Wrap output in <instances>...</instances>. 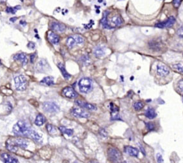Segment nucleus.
<instances>
[{
	"mask_svg": "<svg viewBox=\"0 0 183 163\" xmlns=\"http://www.w3.org/2000/svg\"><path fill=\"white\" fill-rule=\"evenodd\" d=\"M48 41H49L52 44H54V45H57V44H58V43L60 42V37H59V35L57 34V33L54 32H48Z\"/></svg>",
	"mask_w": 183,
	"mask_h": 163,
	"instance_id": "f3484780",
	"label": "nucleus"
},
{
	"mask_svg": "<svg viewBox=\"0 0 183 163\" xmlns=\"http://www.w3.org/2000/svg\"><path fill=\"white\" fill-rule=\"evenodd\" d=\"M74 38H75V41H76V43H77V44H82V43L84 42V38H83V36H81V35L77 34V35L74 36Z\"/></svg>",
	"mask_w": 183,
	"mask_h": 163,
	"instance_id": "473e14b6",
	"label": "nucleus"
},
{
	"mask_svg": "<svg viewBox=\"0 0 183 163\" xmlns=\"http://www.w3.org/2000/svg\"><path fill=\"white\" fill-rule=\"evenodd\" d=\"M76 43V41H75V38L72 37V36H69L66 40V45L69 49H72L74 46H75Z\"/></svg>",
	"mask_w": 183,
	"mask_h": 163,
	"instance_id": "a878e982",
	"label": "nucleus"
},
{
	"mask_svg": "<svg viewBox=\"0 0 183 163\" xmlns=\"http://www.w3.org/2000/svg\"><path fill=\"white\" fill-rule=\"evenodd\" d=\"M175 17L174 16H171L169 17L165 22H162V23H158L155 24V27L157 28H168V27H171L175 23Z\"/></svg>",
	"mask_w": 183,
	"mask_h": 163,
	"instance_id": "ddd939ff",
	"label": "nucleus"
},
{
	"mask_svg": "<svg viewBox=\"0 0 183 163\" xmlns=\"http://www.w3.org/2000/svg\"><path fill=\"white\" fill-rule=\"evenodd\" d=\"M108 159L112 162H120L122 160V154L118 149L110 147L108 149Z\"/></svg>",
	"mask_w": 183,
	"mask_h": 163,
	"instance_id": "20e7f679",
	"label": "nucleus"
},
{
	"mask_svg": "<svg viewBox=\"0 0 183 163\" xmlns=\"http://www.w3.org/2000/svg\"><path fill=\"white\" fill-rule=\"evenodd\" d=\"M177 34H178V36L179 37H181V38H183V27H181L179 30H178V32H177Z\"/></svg>",
	"mask_w": 183,
	"mask_h": 163,
	"instance_id": "58836bf2",
	"label": "nucleus"
},
{
	"mask_svg": "<svg viewBox=\"0 0 183 163\" xmlns=\"http://www.w3.org/2000/svg\"><path fill=\"white\" fill-rule=\"evenodd\" d=\"M177 88L180 92H183V79L180 80L179 83H178V85H177Z\"/></svg>",
	"mask_w": 183,
	"mask_h": 163,
	"instance_id": "f704fd0d",
	"label": "nucleus"
},
{
	"mask_svg": "<svg viewBox=\"0 0 183 163\" xmlns=\"http://www.w3.org/2000/svg\"><path fill=\"white\" fill-rule=\"evenodd\" d=\"M118 113H119V108L111 103V114H112V118L113 119H120L119 118V116H118Z\"/></svg>",
	"mask_w": 183,
	"mask_h": 163,
	"instance_id": "4be33fe9",
	"label": "nucleus"
},
{
	"mask_svg": "<svg viewBox=\"0 0 183 163\" xmlns=\"http://www.w3.org/2000/svg\"><path fill=\"white\" fill-rule=\"evenodd\" d=\"M27 137H29V138L32 139L34 142L39 143L42 142V136L40 135V134H39V132H37V131L33 130L32 128H30V131H29V133H28Z\"/></svg>",
	"mask_w": 183,
	"mask_h": 163,
	"instance_id": "4468645a",
	"label": "nucleus"
},
{
	"mask_svg": "<svg viewBox=\"0 0 183 163\" xmlns=\"http://www.w3.org/2000/svg\"><path fill=\"white\" fill-rule=\"evenodd\" d=\"M173 4L175 8H178L182 4V0H173Z\"/></svg>",
	"mask_w": 183,
	"mask_h": 163,
	"instance_id": "e433bc0d",
	"label": "nucleus"
},
{
	"mask_svg": "<svg viewBox=\"0 0 183 163\" xmlns=\"http://www.w3.org/2000/svg\"><path fill=\"white\" fill-rule=\"evenodd\" d=\"M182 100H183V97H182Z\"/></svg>",
	"mask_w": 183,
	"mask_h": 163,
	"instance_id": "a18cd8bd",
	"label": "nucleus"
},
{
	"mask_svg": "<svg viewBox=\"0 0 183 163\" xmlns=\"http://www.w3.org/2000/svg\"><path fill=\"white\" fill-rule=\"evenodd\" d=\"M75 103H76L78 106H80V107H81V108H83V109H87V110H91V111L97 110V107H96L94 104H92V103L84 102V101H76Z\"/></svg>",
	"mask_w": 183,
	"mask_h": 163,
	"instance_id": "dca6fc26",
	"label": "nucleus"
},
{
	"mask_svg": "<svg viewBox=\"0 0 183 163\" xmlns=\"http://www.w3.org/2000/svg\"><path fill=\"white\" fill-rule=\"evenodd\" d=\"M1 64H2V63H1V61H0V65H1Z\"/></svg>",
	"mask_w": 183,
	"mask_h": 163,
	"instance_id": "c03bdc74",
	"label": "nucleus"
},
{
	"mask_svg": "<svg viewBox=\"0 0 183 163\" xmlns=\"http://www.w3.org/2000/svg\"><path fill=\"white\" fill-rule=\"evenodd\" d=\"M124 152L129 156H132V157H138V153H139V152L137 148H134L131 146H125L124 147Z\"/></svg>",
	"mask_w": 183,
	"mask_h": 163,
	"instance_id": "a211bd4d",
	"label": "nucleus"
},
{
	"mask_svg": "<svg viewBox=\"0 0 183 163\" xmlns=\"http://www.w3.org/2000/svg\"><path fill=\"white\" fill-rule=\"evenodd\" d=\"M21 8V6H15V7H7L6 8V13H8V14H15L16 13V11H17V9H20Z\"/></svg>",
	"mask_w": 183,
	"mask_h": 163,
	"instance_id": "2f4dec72",
	"label": "nucleus"
},
{
	"mask_svg": "<svg viewBox=\"0 0 183 163\" xmlns=\"http://www.w3.org/2000/svg\"><path fill=\"white\" fill-rule=\"evenodd\" d=\"M49 65L46 59H41L38 62L36 65V71L39 73H46L49 69Z\"/></svg>",
	"mask_w": 183,
	"mask_h": 163,
	"instance_id": "6e6552de",
	"label": "nucleus"
},
{
	"mask_svg": "<svg viewBox=\"0 0 183 163\" xmlns=\"http://www.w3.org/2000/svg\"><path fill=\"white\" fill-rule=\"evenodd\" d=\"M6 143H11V144H14L20 148L22 149H26L29 146V142L23 138H16V139H9L7 141Z\"/></svg>",
	"mask_w": 183,
	"mask_h": 163,
	"instance_id": "0eeeda50",
	"label": "nucleus"
},
{
	"mask_svg": "<svg viewBox=\"0 0 183 163\" xmlns=\"http://www.w3.org/2000/svg\"><path fill=\"white\" fill-rule=\"evenodd\" d=\"M20 23H21V24H22V26H25V25H26V22H24V21H22V22H21Z\"/></svg>",
	"mask_w": 183,
	"mask_h": 163,
	"instance_id": "79ce46f5",
	"label": "nucleus"
},
{
	"mask_svg": "<svg viewBox=\"0 0 183 163\" xmlns=\"http://www.w3.org/2000/svg\"><path fill=\"white\" fill-rule=\"evenodd\" d=\"M57 65H58V68L60 69V71H61L62 74V76H63V78L64 79H66V80H69V79H71V74H69V73L66 71V69H65V66H64V65L63 64H62V63H58L57 64Z\"/></svg>",
	"mask_w": 183,
	"mask_h": 163,
	"instance_id": "412c9836",
	"label": "nucleus"
},
{
	"mask_svg": "<svg viewBox=\"0 0 183 163\" xmlns=\"http://www.w3.org/2000/svg\"><path fill=\"white\" fill-rule=\"evenodd\" d=\"M13 82H14V86L15 89L19 92H23L27 89V85H28V82L27 79L24 75L19 74V75H15L13 77Z\"/></svg>",
	"mask_w": 183,
	"mask_h": 163,
	"instance_id": "7ed1b4c3",
	"label": "nucleus"
},
{
	"mask_svg": "<svg viewBox=\"0 0 183 163\" xmlns=\"http://www.w3.org/2000/svg\"><path fill=\"white\" fill-rule=\"evenodd\" d=\"M27 47H28L30 50H35L36 45H35V43H33V42H29V43L27 44Z\"/></svg>",
	"mask_w": 183,
	"mask_h": 163,
	"instance_id": "4c0bfd02",
	"label": "nucleus"
},
{
	"mask_svg": "<svg viewBox=\"0 0 183 163\" xmlns=\"http://www.w3.org/2000/svg\"><path fill=\"white\" fill-rule=\"evenodd\" d=\"M145 116L148 118V119H154L155 116H156V113L155 111V109H152V108H148L147 109L146 113H145Z\"/></svg>",
	"mask_w": 183,
	"mask_h": 163,
	"instance_id": "393cba45",
	"label": "nucleus"
},
{
	"mask_svg": "<svg viewBox=\"0 0 183 163\" xmlns=\"http://www.w3.org/2000/svg\"><path fill=\"white\" fill-rule=\"evenodd\" d=\"M13 59L16 60V61L21 62V64L23 65H25L28 63V56H27V55L24 54V53H18V54L14 55Z\"/></svg>",
	"mask_w": 183,
	"mask_h": 163,
	"instance_id": "6ab92c4d",
	"label": "nucleus"
},
{
	"mask_svg": "<svg viewBox=\"0 0 183 163\" xmlns=\"http://www.w3.org/2000/svg\"><path fill=\"white\" fill-rule=\"evenodd\" d=\"M30 125L28 122L21 120L18 121L13 127V134L17 136H22V137H27L28 133L30 129Z\"/></svg>",
	"mask_w": 183,
	"mask_h": 163,
	"instance_id": "f257e3e1",
	"label": "nucleus"
},
{
	"mask_svg": "<svg viewBox=\"0 0 183 163\" xmlns=\"http://www.w3.org/2000/svg\"><path fill=\"white\" fill-rule=\"evenodd\" d=\"M40 83L44 85H47V86H51V85H54L55 84V81H54V78L52 76H47L45 78H43Z\"/></svg>",
	"mask_w": 183,
	"mask_h": 163,
	"instance_id": "5701e85b",
	"label": "nucleus"
},
{
	"mask_svg": "<svg viewBox=\"0 0 183 163\" xmlns=\"http://www.w3.org/2000/svg\"><path fill=\"white\" fill-rule=\"evenodd\" d=\"M71 113L73 116L78 118H89L90 116V114L84 110L83 108H72L71 110Z\"/></svg>",
	"mask_w": 183,
	"mask_h": 163,
	"instance_id": "39448f33",
	"label": "nucleus"
},
{
	"mask_svg": "<svg viewBox=\"0 0 183 163\" xmlns=\"http://www.w3.org/2000/svg\"><path fill=\"white\" fill-rule=\"evenodd\" d=\"M172 67L173 70L177 71L178 73H182L183 74V64L182 63H176V64H173Z\"/></svg>",
	"mask_w": 183,
	"mask_h": 163,
	"instance_id": "bb28decb",
	"label": "nucleus"
},
{
	"mask_svg": "<svg viewBox=\"0 0 183 163\" xmlns=\"http://www.w3.org/2000/svg\"><path fill=\"white\" fill-rule=\"evenodd\" d=\"M59 129H60V131L63 134H66L68 136H71L73 134V130L72 129H68L65 126H60Z\"/></svg>",
	"mask_w": 183,
	"mask_h": 163,
	"instance_id": "cd10ccee",
	"label": "nucleus"
},
{
	"mask_svg": "<svg viewBox=\"0 0 183 163\" xmlns=\"http://www.w3.org/2000/svg\"><path fill=\"white\" fill-rule=\"evenodd\" d=\"M146 125H147V128L148 131H154L155 128V125L153 123H147Z\"/></svg>",
	"mask_w": 183,
	"mask_h": 163,
	"instance_id": "72a5a7b5",
	"label": "nucleus"
},
{
	"mask_svg": "<svg viewBox=\"0 0 183 163\" xmlns=\"http://www.w3.org/2000/svg\"><path fill=\"white\" fill-rule=\"evenodd\" d=\"M156 74L159 76H166L170 74V70L165 65L159 63L156 65Z\"/></svg>",
	"mask_w": 183,
	"mask_h": 163,
	"instance_id": "1a4fd4ad",
	"label": "nucleus"
},
{
	"mask_svg": "<svg viewBox=\"0 0 183 163\" xmlns=\"http://www.w3.org/2000/svg\"><path fill=\"white\" fill-rule=\"evenodd\" d=\"M46 121H47V119H46L45 116L42 115V114H39V115L36 116L34 123H35V125H36L37 126H41V125H43L46 123Z\"/></svg>",
	"mask_w": 183,
	"mask_h": 163,
	"instance_id": "aec40b11",
	"label": "nucleus"
},
{
	"mask_svg": "<svg viewBox=\"0 0 183 163\" xmlns=\"http://www.w3.org/2000/svg\"><path fill=\"white\" fill-rule=\"evenodd\" d=\"M36 57H37V54H36V53H33V54L30 55V63H34Z\"/></svg>",
	"mask_w": 183,
	"mask_h": 163,
	"instance_id": "ea45409f",
	"label": "nucleus"
},
{
	"mask_svg": "<svg viewBox=\"0 0 183 163\" xmlns=\"http://www.w3.org/2000/svg\"><path fill=\"white\" fill-rule=\"evenodd\" d=\"M78 88L80 92L87 94L93 90V82L90 78L83 77L78 83Z\"/></svg>",
	"mask_w": 183,
	"mask_h": 163,
	"instance_id": "f03ea898",
	"label": "nucleus"
},
{
	"mask_svg": "<svg viewBox=\"0 0 183 163\" xmlns=\"http://www.w3.org/2000/svg\"><path fill=\"white\" fill-rule=\"evenodd\" d=\"M157 161H158V162H163V161H164V160H163V158L161 157L160 154L157 155Z\"/></svg>",
	"mask_w": 183,
	"mask_h": 163,
	"instance_id": "a19ab883",
	"label": "nucleus"
},
{
	"mask_svg": "<svg viewBox=\"0 0 183 163\" xmlns=\"http://www.w3.org/2000/svg\"><path fill=\"white\" fill-rule=\"evenodd\" d=\"M50 29L54 32H59V33H62L65 32L66 30V26L64 24H62L61 23L58 22H52L50 23Z\"/></svg>",
	"mask_w": 183,
	"mask_h": 163,
	"instance_id": "f8f14e48",
	"label": "nucleus"
},
{
	"mask_svg": "<svg viewBox=\"0 0 183 163\" xmlns=\"http://www.w3.org/2000/svg\"><path fill=\"white\" fill-rule=\"evenodd\" d=\"M123 23V19L122 18V16L120 15H116L115 17H113L111 20H108V23L111 29L116 28L118 26H121Z\"/></svg>",
	"mask_w": 183,
	"mask_h": 163,
	"instance_id": "9b49d317",
	"label": "nucleus"
},
{
	"mask_svg": "<svg viewBox=\"0 0 183 163\" xmlns=\"http://www.w3.org/2000/svg\"><path fill=\"white\" fill-rule=\"evenodd\" d=\"M16 19H17L16 17H14V18H11V19H10V21H11V22H15V21H16Z\"/></svg>",
	"mask_w": 183,
	"mask_h": 163,
	"instance_id": "37998d69",
	"label": "nucleus"
},
{
	"mask_svg": "<svg viewBox=\"0 0 183 163\" xmlns=\"http://www.w3.org/2000/svg\"><path fill=\"white\" fill-rule=\"evenodd\" d=\"M94 55H95V56L96 57H97V58H100V57H102V56H104L105 55H106V52H105V50H104V48H102V47H97L95 50H94Z\"/></svg>",
	"mask_w": 183,
	"mask_h": 163,
	"instance_id": "b1692460",
	"label": "nucleus"
},
{
	"mask_svg": "<svg viewBox=\"0 0 183 163\" xmlns=\"http://www.w3.org/2000/svg\"><path fill=\"white\" fill-rule=\"evenodd\" d=\"M42 108L45 111L47 112H49V113H57L59 112L60 108L59 106L55 103V102H52V101H47V102H44L42 104Z\"/></svg>",
	"mask_w": 183,
	"mask_h": 163,
	"instance_id": "423d86ee",
	"label": "nucleus"
},
{
	"mask_svg": "<svg viewBox=\"0 0 183 163\" xmlns=\"http://www.w3.org/2000/svg\"><path fill=\"white\" fill-rule=\"evenodd\" d=\"M47 130H48V134H57V129L51 124L47 125Z\"/></svg>",
	"mask_w": 183,
	"mask_h": 163,
	"instance_id": "c85d7f7f",
	"label": "nucleus"
},
{
	"mask_svg": "<svg viewBox=\"0 0 183 163\" xmlns=\"http://www.w3.org/2000/svg\"><path fill=\"white\" fill-rule=\"evenodd\" d=\"M0 157H1V160L4 163H18L19 161L14 158L13 156L6 153V152H1L0 153Z\"/></svg>",
	"mask_w": 183,
	"mask_h": 163,
	"instance_id": "2eb2a0df",
	"label": "nucleus"
},
{
	"mask_svg": "<svg viewBox=\"0 0 183 163\" xmlns=\"http://www.w3.org/2000/svg\"><path fill=\"white\" fill-rule=\"evenodd\" d=\"M6 149L10 151L11 152H18V146L11 143H6Z\"/></svg>",
	"mask_w": 183,
	"mask_h": 163,
	"instance_id": "c756f323",
	"label": "nucleus"
},
{
	"mask_svg": "<svg viewBox=\"0 0 183 163\" xmlns=\"http://www.w3.org/2000/svg\"><path fill=\"white\" fill-rule=\"evenodd\" d=\"M99 134L103 137V138H105V137H107V132L105 130V129H100L99 130Z\"/></svg>",
	"mask_w": 183,
	"mask_h": 163,
	"instance_id": "c9c22d12",
	"label": "nucleus"
},
{
	"mask_svg": "<svg viewBox=\"0 0 183 163\" xmlns=\"http://www.w3.org/2000/svg\"><path fill=\"white\" fill-rule=\"evenodd\" d=\"M62 94L64 97L68 98V99H75L78 96L77 92L71 87H65V88H63L62 91Z\"/></svg>",
	"mask_w": 183,
	"mask_h": 163,
	"instance_id": "9d476101",
	"label": "nucleus"
},
{
	"mask_svg": "<svg viewBox=\"0 0 183 163\" xmlns=\"http://www.w3.org/2000/svg\"><path fill=\"white\" fill-rule=\"evenodd\" d=\"M133 107H134V109H136V110L139 111V110H141V109L144 108V103L142 101H138V102L134 103Z\"/></svg>",
	"mask_w": 183,
	"mask_h": 163,
	"instance_id": "7c9ffc66",
	"label": "nucleus"
}]
</instances>
